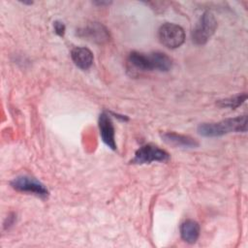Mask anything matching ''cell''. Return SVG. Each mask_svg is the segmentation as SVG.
I'll return each instance as SVG.
<instances>
[{"instance_id": "2", "label": "cell", "mask_w": 248, "mask_h": 248, "mask_svg": "<svg viewBox=\"0 0 248 248\" xmlns=\"http://www.w3.org/2000/svg\"><path fill=\"white\" fill-rule=\"evenodd\" d=\"M247 131V115L227 118L214 123H202L198 127V133L203 137H221L229 133Z\"/></svg>"}, {"instance_id": "13", "label": "cell", "mask_w": 248, "mask_h": 248, "mask_svg": "<svg viewBox=\"0 0 248 248\" xmlns=\"http://www.w3.org/2000/svg\"><path fill=\"white\" fill-rule=\"evenodd\" d=\"M53 27H54L55 33H56L58 36H61V37L64 36L66 27H65V25H64L63 22H61V21H55L54 24H53Z\"/></svg>"}, {"instance_id": "5", "label": "cell", "mask_w": 248, "mask_h": 248, "mask_svg": "<svg viewBox=\"0 0 248 248\" xmlns=\"http://www.w3.org/2000/svg\"><path fill=\"white\" fill-rule=\"evenodd\" d=\"M169 159L170 154L166 150L152 143H148L140 146L136 151L134 158L131 160V164L142 165L152 162H166Z\"/></svg>"}, {"instance_id": "6", "label": "cell", "mask_w": 248, "mask_h": 248, "mask_svg": "<svg viewBox=\"0 0 248 248\" xmlns=\"http://www.w3.org/2000/svg\"><path fill=\"white\" fill-rule=\"evenodd\" d=\"M10 184L18 192L33 194L41 199H46L48 196V190L46 187L36 178L30 176H17L14 178Z\"/></svg>"}, {"instance_id": "10", "label": "cell", "mask_w": 248, "mask_h": 248, "mask_svg": "<svg viewBox=\"0 0 248 248\" xmlns=\"http://www.w3.org/2000/svg\"><path fill=\"white\" fill-rule=\"evenodd\" d=\"M200 225L198 222L188 219L180 225L181 238L187 243H195L200 236Z\"/></svg>"}, {"instance_id": "12", "label": "cell", "mask_w": 248, "mask_h": 248, "mask_svg": "<svg viewBox=\"0 0 248 248\" xmlns=\"http://www.w3.org/2000/svg\"><path fill=\"white\" fill-rule=\"evenodd\" d=\"M246 98H247L246 93H242V94H238L236 96L231 97V98H227V99H224V100H219L217 102V105L221 108H236L245 102Z\"/></svg>"}, {"instance_id": "7", "label": "cell", "mask_w": 248, "mask_h": 248, "mask_svg": "<svg viewBox=\"0 0 248 248\" xmlns=\"http://www.w3.org/2000/svg\"><path fill=\"white\" fill-rule=\"evenodd\" d=\"M98 125H99L100 135H101V138H102L103 141L110 149L115 150L116 149V143H115L114 127H113V123L111 121V118H110V116L108 112L104 111L100 114L99 120H98Z\"/></svg>"}, {"instance_id": "4", "label": "cell", "mask_w": 248, "mask_h": 248, "mask_svg": "<svg viewBox=\"0 0 248 248\" xmlns=\"http://www.w3.org/2000/svg\"><path fill=\"white\" fill-rule=\"evenodd\" d=\"M158 38L160 43L168 48H176L184 43L185 32L181 26L167 22L159 28Z\"/></svg>"}, {"instance_id": "8", "label": "cell", "mask_w": 248, "mask_h": 248, "mask_svg": "<svg viewBox=\"0 0 248 248\" xmlns=\"http://www.w3.org/2000/svg\"><path fill=\"white\" fill-rule=\"evenodd\" d=\"M161 137L165 142L172 146L182 148H194L199 146V142L195 139L174 132H166L162 134Z\"/></svg>"}, {"instance_id": "3", "label": "cell", "mask_w": 248, "mask_h": 248, "mask_svg": "<svg viewBox=\"0 0 248 248\" xmlns=\"http://www.w3.org/2000/svg\"><path fill=\"white\" fill-rule=\"evenodd\" d=\"M217 29V20L212 13L204 12L192 31V40L196 45H204Z\"/></svg>"}, {"instance_id": "1", "label": "cell", "mask_w": 248, "mask_h": 248, "mask_svg": "<svg viewBox=\"0 0 248 248\" xmlns=\"http://www.w3.org/2000/svg\"><path fill=\"white\" fill-rule=\"evenodd\" d=\"M127 63L131 69L140 72L154 70L168 72L172 67L170 57L161 51H154L150 53L132 51L128 56Z\"/></svg>"}, {"instance_id": "9", "label": "cell", "mask_w": 248, "mask_h": 248, "mask_svg": "<svg viewBox=\"0 0 248 248\" xmlns=\"http://www.w3.org/2000/svg\"><path fill=\"white\" fill-rule=\"evenodd\" d=\"M71 57L74 63L81 70L89 69L93 63V53L87 47L78 46L73 48Z\"/></svg>"}, {"instance_id": "11", "label": "cell", "mask_w": 248, "mask_h": 248, "mask_svg": "<svg viewBox=\"0 0 248 248\" xmlns=\"http://www.w3.org/2000/svg\"><path fill=\"white\" fill-rule=\"evenodd\" d=\"M81 33L84 37L97 43H104L108 41L109 37L108 30L102 24L96 22L87 26Z\"/></svg>"}]
</instances>
